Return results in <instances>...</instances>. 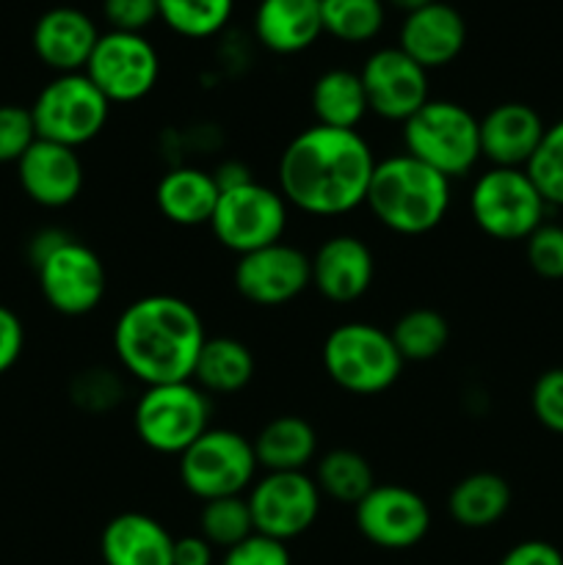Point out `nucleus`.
Instances as JSON below:
<instances>
[{
	"label": "nucleus",
	"mask_w": 563,
	"mask_h": 565,
	"mask_svg": "<svg viewBox=\"0 0 563 565\" xmlns=\"http://www.w3.org/2000/svg\"><path fill=\"white\" fill-rule=\"evenodd\" d=\"M375 154L357 130L315 125L298 132L279 158V193L309 215H346L364 204Z\"/></svg>",
	"instance_id": "nucleus-1"
},
{
	"label": "nucleus",
	"mask_w": 563,
	"mask_h": 565,
	"mask_svg": "<svg viewBox=\"0 0 563 565\" xmlns=\"http://www.w3.org/2000/svg\"><path fill=\"white\" fill-rule=\"evenodd\" d=\"M204 340L199 312L177 296L138 298L114 326L121 370L147 386L191 381Z\"/></svg>",
	"instance_id": "nucleus-2"
},
{
	"label": "nucleus",
	"mask_w": 563,
	"mask_h": 565,
	"mask_svg": "<svg viewBox=\"0 0 563 565\" xmlns=\"http://www.w3.org/2000/svg\"><path fill=\"white\" fill-rule=\"evenodd\" d=\"M364 204L390 232L425 235L445 221L450 180L412 154H392L375 163Z\"/></svg>",
	"instance_id": "nucleus-3"
},
{
	"label": "nucleus",
	"mask_w": 563,
	"mask_h": 565,
	"mask_svg": "<svg viewBox=\"0 0 563 565\" xmlns=\"http://www.w3.org/2000/svg\"><path fill=\"white\" fill-rule=\"evenodd\" d=\"M403 147L419 163L456 180L478 166L480 125L464 105L428 99L412 119L403 121Z\"/></svg>",
	"instance_id": "nucleus-4"
},
{
	"label": "nucleus",
	"mask_w": 563,
	"mask_h": 565,
	"mask_svg": "<svg viewBox=\"0 0 563 565\" xmlns=\"http://www.w3.org/2000/svg\"><path fill=\"white\" fill-rule=\"evenodd\" d=\"M390 331L373 323H342L323 342L326 375L348 395H381L403 373Z\"/></svg>",
	"instance_id": "nucleus-5"
},
{
	"label": "nucleus",
	"mask_w": 563,
	"mask_h": 565,
	"mask_svg": "<svg viewBox=\"0 0 563 565\" xmlns=\"http://www.w3.org/2000/svg\"><path fill=\"white\" fill-rule=\"evenodd\" d=\"M136 436L160 456H182L210 428V401L193 381L147 386L132 412Z\"/></svg>",
	"instance_id": "nucleus-6"
},
{
	"label": "nucleus",
	"mask_w": 563,
	"mask_h": 565,
	"mask_svg": "<svg viewBox=\"0 0 563 565\" xmlns=\"http://www.w3.org/2000/svg\"><path fill=\"white\" fill-rule=\"evenodd\" d=\"M546 202L524 169L489 171L469 191V215L484 235L495 241H528L544 224Z\"/></svg>",
	"instance_id": "nucleus-7"
},
{
	"label": "nucleus",
	"mask_w": 563,
	"mask_h": 565,
	"mask_svg": "<svg viewBox=\"0 0 563 565\" xmlns=\"http://www.w3.org/2000/svg\"><path fill=\"white\" fill-rule=\"evenodd\" d=\"M257 456L246 436L230 428H208L180 456V483L196 500L241 497L257 478Z\"/></svg>",
	"instance_id": "nucleus-8"
},
{
	"label": "nucleus",
	"mask_w": 563,
	"mask_h": 565,
	"mask_svg": "<svg viewBox=\"0 0 563 565\" xmlns=\"http://www.w3.org/2000/svg\"><path fill=\"white\" fill-rule=\"evenodd\" d=\"M36 136L44 141L83 147L105 130L110 116V103L86 77V72L55 75L31 105Z\"/></svg>",
	"instance_id": "nucleus-9"
},
{
	"label": "nucleus",
	"mask_w": 563,
	"mask_h": 565,
	"mask_svg": "<svg viewBox=\"0 0 563 565\" xmlns=\"http://www.w3.org/2000/svg\"><path fill=\"white\" fill-rule=\"evenodd\" d=\"M210 230L221 246L243 257L282 241L287 230V202L279 191L254 180L221 191Z\"/></svg>",
	"instance_id": "nucleus-10"
},
{
	"label": "nucleus",
	"mask_w": 563,
	"mask_h": 565,
	"mask_svg": "<svg viewBox=\"0 0 563 565\" xmlns=\"http://www.w3.org/2000/svg\"><path fill=\"white\" fill-rule=\"evenodd\" d=\"M33 268H36L44 301L66 318L94 312L108 290V274H105L103 259L97 257L94 248L70 235Z\"/></svg>",
	"instance_id": "nucleus-11"
},
{
	"label": "nucleus",
	"mask_w": 563,
	"mask_h": 565,
	"mask_svg": "<svg viewBox=\"0 0 563 565\" xmlns=\"http://www.w3.org/2000/svg\"><path fill=\"white\" fill-rule=\"evenodd\" d=\"M86 77L110 105L138 103L160 77V58L144 33H99L97 47L86 64Z\"/></svg>",
	"instance_id": "nucleus-12"
},
{
	"label": "nucleus",
	"mask_w": 563,
	"mask_h": 565,
	"mask_svg": "<svg viewBox=\"0 0 563 565\" xmlns=\"http://www.w3.org/2000/svg\"><path fill=\"white\" fill-rule=\"evenodd\" d=\"M248 511L254 533L287 544L315 524L320 513V489L304 472H265L248 491Z\"/></svg>",
	"instance_id": "nucleus-13"
},
{
	"label": "nucleus",
	"mask_w": 563,
	"mask_h": 565,
	"mask_svg": "<svg viewBox=\"0 0 563 565\" xmlns=\"http://www.w3.org/2000/svg\"><path fill=\"white\" fill-rule=\"evenodd\" d=\"M357 530L379 550H412L428 535V502L417 491L395 483H375L362 502L353 505Z\"/></svg>",
	"instance_id": "nucleus-14"
},
{
	"label": "nucleus",
	"mask_w": 563,
	"mask_h": 565,
	"mask_svg": "<svg viewBox=\"0 0 563 565\" xmlns=\"http://www.w3.org/2000/svg\"><path fill=\"white\" fill-rule=\"evenodd\" d=\"M362 86L368 108L386 121H406L428 103V70L401 47H381L364 61Z\"/></svg>",
	"instance_id": "nucleus-15"
},
{
	"label": "nucleus",
	"mask_w": 563,
	"mask_h": 565,
	"mask_svg": "<svg viewBox=\"0 0 563 565\" xmlns=\"http://www.w3.org/2000/svg\"><path fill=\"white\" fill-rule=\"evenodd\" d=\"M307 287H312V274H309V257L301 248L279 241L237 257L235 290L248 303L282 307L296 301Z\"/></svg>",
	"instance_id": "nucleus-16"
},
{
	"label": "nucleus",
	"mask_w": 563,
	"mask_h": 565,
	"mask_svg": "<svg viewBox=\"0 0 563 565\" xmlns=\"http://www.w3.org/2000/svg\"><path fill=\"white\" fill-rule=\"evenodd\" d=\"M17 180L31 202L59 210L75 202L83 191V163L77 149L36 138L17 160Z\"/></svg>",
	"instance_id": "nucleus-17"
},
{
	"label": "nucleus",
	"mask_w": 563,
	"mask_h": 565,
	"mask_svg": "<svg viewBox=\"0 0 563 565\" xmlns=\"http://www.w3.org/2000/svg\"><path fill=\"white\" fill-rule=\"evenodd\" d=\"M312 287L331 303L359 301L375 276L373 252L353 235H334L309 257Z\"/></svg>",
	"instance_id": "nucleus-18"
},
{
	"label": "nucleus",
	"mask_w": 563,
	"mask_h": 565,
	"mask_svg": "<svg viewBox=\"0 0 563 565\" xmlns=\"http://www.w3.org/2000/svg\"><path fill=\"white\" fill-rule=\"evenodd\" d=\"M97 39L99 31L92 17L72 6H55V9L44 11L31 33L33 53L59 75L86 70L88 58L97 47Z\"/></svg>",
	"instance_id": "nucleus-19"
},
{
	"label": "nucleus",
	"mask_w": 563,
	"mask_h": 565,
	"mask_svg": "<svg viewBox=\"0 0 563 565\" xmlns=\"http://www.w3.org/2000/svg\"><path fill=\"white\" fill-rule=\"evenodd\" d=\"M480 158L500 169H524L544 138V119L524 103H500L478 119Z\"/></svg>",
	"instance_id": "nucleus-20"
},
{
	"label": "nucleus",
	"mask_w": 563,
	"mask_h": 565,
	"mask_svg": "<svg viewBox=\"0 0 563 565\" xmlns=\"http://www.w3.org/2000/svg\"><path fill=\"white\" fill-rule=\"evenodd\" d=\"M467 44V22L453 9L450 3L423 6L417 11H408L401 25V42L397 47L417 61L423 70H439L453 64L461 55Z\"/></svg>",
	"instance_id": "nucleus-21"
},
{
	"label": "nucleus",
	"mask_w": 563,
	"mask_h": 565,
	"mask_svg": "<svg viewBox=\"0 0 563 565\" xmlns=\"http://www.w3.org/2000/svg\"><path fill=\"white\" fill-rule=\"evenodd\" d=\"M105 565H174V539L147 513H119L99 539Z\"/></svg>",
	"instance_id": "nucleus-22"
},
{
	"label": "nucleus",
	"mask_w": 563,
	"mask_h": 565,
	"mask_svg": "<svg viewBox=\"0 0 563 565\" xmlns=\"http://www.w3.org/2000/svg\"><path fill=\"white\" fill-rule=\"evenodd\" d=\"M254 33L270 53H301L323 33L320 0H259L254 11Z\"/></svg>",
	"instance_id": "nucleus-23"
},
{
	"label": "nucleus",
	"mask_w": 563,
	"mask_h": 565,
	"mask_svg": "<svg viewBox=\"0 0 563 565\" xmlns=\"http://www.w3.org/2000/svg\"><path fill=\"white\" fill-rule=\"evenodd\" d=\"M219 196L221 191L213 174L193 169V166L166 171L155 188V204H158L160 215L177 226L210 224Z\"/></svg>",
	"instance_id": "nucleus-24"
},
{
	"label": "nucleus",
	"mask_w": 563,
	"mask_h": 565,
	"mask_svg": "<svg viewBox=\"0 0 563 565\" xmlns=\"http://www.w3.org/2000/svg\"><path fill=\"white\" fill-rule=\"evenodd\" d=\"M252 447L265 472H304L318 452V436L307 419L287 414L265 423Z\"/></svg>",
	"instance_id": "nucleus-25"
},
{
	"label": "nucleus",
	"mask_w": 563,
	"mask_h": 565,
	"mask_svg": "<svg viewBox=\"0 0 563 565\" xmlns=\"http://www.w3.org/2000/svg\"><path fill=\"white\" fill-rule=\"evenodd\" d=\"M511 508V486L495 472H472L453 486L447 513L467 530H486L500 522Z\"/></svg>",
	"instance_id": "nucleus-26"
},
{
	"label": "nucleus",
	"mask_w": 563,
	"mask_h": 565,
	"mask_svg": "<svg viewBox=\"0 0 563 565\" xmlns=\"http://www.w3.org/2000/svg\"><path fill=\"white\" fill-rule=\"evenodd\" d=\"M252 375V351L241 340L215 337V340H204L191 381L204 395H235V392L246 390Z\"/></svg>",
	"instance_id": "nucleus-27"
},
{
	"label": "nucleus",
	"mask_w": 563,
	"mask_h": 565,
	"mask_svg": "<svg viewBox=\"0 0 563 565\" xmlns=\"http://www.w3.org/2000/svg\"><path fill=\"white\" fill-rule=\"evenodd\" d=\"M312 114L318 125L337 130H357L368 114V94L362 77L351 70H329L312 86Z\"/></svg>",
	"instance_id": "nucleus-28"
},
{
	"label": "nucleus",
	"mask_w": 563,
	"mask_h": 565,
	"mask_svg": "<svg viewBox=\"0 0 563 565\" xmlns=\"http://www.w3.org/2000/svg\"><path fill=\"white\" fill-rule=\"evenodd\" d=\"M315 483H318L320 494L331 497L334 502L357 505L373 489L375 478L373 467H370V461L362 452L340 447V450H331L320 458Z\"/></svg>",
	"instance_id": "nucleus-29"
},
{
	"label": "nucleus",
	"mask_w": 563,
	"mask_h": 565,
	"mask_svg": "<svg viewBox=\"0 0 563 565\" xmlns=\"http://www.w3.org/2000/svg\"><path fill=\"white\" fill-rule=\"evenodd\" d=\"M390 334L403 362H431L445 351L450 326L436 309H408L397 318Z\"/></svg>",
	"instance_id": "nucleus-30"
},
{
	"label": "nucleus",
	"mask_w": 563,
	"mask_h": 565,
	"mask_svg": "<svg viewBox=\"0 0 563 565\" xmlns=\"http://www.w3.org/2000/svg\"><path fill=\"white\" fill-rule=\"evenodd\" d=\"M323 33L348 44L370 42L384 28V0H320Z\"/></svg>",
	"instance_id": "nucleus-31"
},
{
	"label": "nucleus",
	"mask_w": 563,
	"mask_h": 565,
	"mask_svg": "<svg viewBox=\"0 0 563 565\" xmlns=\"http://www.w3.org/2000/svg\"><path fill=\"white\" fill-rule=\"evenodd\" d=\"M235 0H158L166 25L185 39L215 36L230 22Z\"/></svg>",
	"instance_id": "nucleus-32"
},
{
	"label": "nucleus",
	"mask_w": 563,
	"mask_h": 565,
	"mask_svg": "<svg viewBox=\"0 0 563 565\" xmlns=\"http://www.w3.org/2000/svg\"><path fill=\"white\" fill-rule=\"evenodd\" d=\"M199 527H202V539H208L210 544L221 546V550H232V546H237L254 533L248 500L224 497V500L204 502L202 513H199Z\"/></svg>",
	"instance_id": "nucleus-33"
},
{
	"label": "nucleus",
	"mask_w": 563,
	"mask_h": 565,
	"mask_svg": "<svg viewBox=\"0 0 563 565\" xmlns=\"http://www.w3.org/2000/svg\"><path fill=\"white\" fill-rule=\"evenodd\" d=\"M524 171L539 188L546 207H563V119L546 127L544 138Z\"/></svg>",
	"instance_id": "nucleus-34"
},
{
	"label": "nucleus",
	"mask_w": 563,
	"mask_h": 565,
	"mask_svg": "<svg viewBox=\"0 0 563 565\" xmlns=\"http://www.w3.org/2000/svg\"><path fill=\"white\" fill-rule=\"evenodd\" d=\"M528 265L541 279H563V226L541 224L533 235L524 241Z\"/></svg>",
	"instance_id": "nucleus-35"
},
{
	"label": "nucleus",
	"mask_w": 563,
	"mask_h": 565,
	"mask_svg": "<svg viewBox=\"0 0 563 565\" xmlns=\"http://www.w3.org/2000/svg\"><path fill=\"white\" fill-rule=\"evenodd\" d=\"M121 381L114 370H86L72 384V401L86 412H108L121 401Z\"/></svg>",
	"instance_id": "nucleus-36"
},
{
	"label": "nucleus",
	"mask_w": 563,
	"mask_h": 565,
	"mask_svg": "<svg viewBox=\"0 0 563 565\" xmlns=\"http://www.w3.org/2000/svg\"><path fill=\"white\" fill-rule=\"evenodd\" d=\"M36 138L31 108L0 105V163H17Z\"/></svg>",
	"instance_id": "nucleus-37"
},
{
	"label": "nucleus",
	"mask_w": 563,
	"mask_h": 565,
	"mask_svg": "<svg viewBox=\"0 0 563 565\" xmlns=\"http://www.w3.org/2000/svg\"><path fill=\"white\" fill-rule=\"evenodd\" d=\"M530 406L546 430L563 434V367H552L535 379Z\"/></svg>",
	"instance_id": "nucleus-38"
},
{
	"label": "nucleus",
	"mask_w": 563,
	"mask_h": 565,
	"mask_svg": "<svg viewBox=\"0 0 563 565\" xmlns=\"http://www.w3.org/2000/svg\"><path fill=\"white\" fill-rule=\"evenodd\" d=\"M103 14L110 31L144 33L158 14V0H103Z\"/></svg>",
	"instance_id": "nucleus-39"
},
{
	"label": "nucleus",
	"mask_w": 563,
	"mask_h": 565,
	"mask_svg": "<svg viewBox=\"0 0 563 565\" xmlns=\"http://www.w3.org/2000/svg\"><path fill=\"white\" fill-rule=\"evenodd\" d=\"M221 565H293L290 552L282 541L268 539V535L252 533L246 541L226 550V557Z\"/></svg>",
	"instance_id": "nucleus-40"
},
{
	"label": "nucleus",
	"mask_w": 563,
	"mask_h": 565,
	"mask_svg": "<svg viewBox=\"0 0 563 565\" xmlns=\"http://www.w3.org/2000/svg\"><path fill=\"white\" fill-rule=\"evenodd\" d=\"M25 345V329L17 312L0 303V375L9 373Z\"/></svg>",
	"instance_id": "nucleus-41"
},
{
	"label": "nucleus",
	"mask_w": 563,
	"mask_h": 565,
	"mask_svg": "<svg viewBox=\"0 0 563 565\" xmlns=\"http://www.w3.org/2000/svg\"><path fill=\"white\" fill-rule=\"evenodd\" d=\"M497 565H563V555L546 541H522L511 546Z\"/></svg>",
	"instance_id": "nucleus-42"
},
{
	"label": "nucleus",
	"mask_w": 563,
	"mask_h": 565,
	"mask_svg": "<svg viewBox=\"0 0 563 565\" xmlns=\"http://www.w3.org/2000/svg\"><path fill=\"white\" fill-rule=\"evenodd\" d=\"M174 565H213V544L202 535L174 539Z\"/></svg>",
	"instance_id": "nucleus-43"
},
{
	"label": "nucleus",
	"mask_w": 563,
	"mask_h": 565,
	"mask_svg": "<svg viewBox=\"0 0 563 565\" xmlns=\"http://www.w3.org/2000/svg\"><path fill=\"white\" fill-rule=\"evenodd\" d=\"M213 180L215 185H219V191H230V188L246 185V182H252L254 177L243 163H237V160H226V163H221L219 169L213 171Z\"/></svg>",
	"instance_id": "nucleus-44"
},
{
	"label": "nucleus",
	"mask_w": 563,
	"mask_h": 565,
	"mask_svg": "<svg viewBox=\"0 0 563 565\" xmlns=\"http://www.w3.org/2000/svg\"><path fill=\"white\" fill-rule=\"evenodd\" d=\"M390 3L397 6V9H403L408 14V11H417V9H423V6L436 3V0H390Z\"/></svg>",
	"instance_id": "nucleus-45"
}]
</instances>
